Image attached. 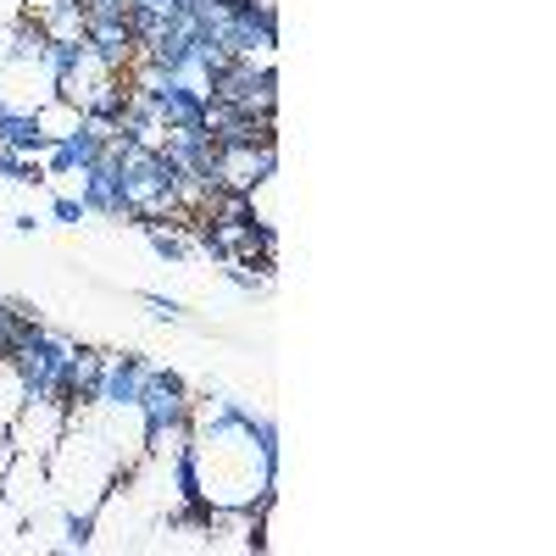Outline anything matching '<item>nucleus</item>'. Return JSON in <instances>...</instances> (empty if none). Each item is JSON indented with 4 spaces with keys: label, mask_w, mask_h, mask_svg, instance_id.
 <instances>
[{
    "label": "nucleus",
    "mask_w": 556,
    "mask_h": 556,
    "mask_svg": "<svg viewBox=\"0 0 556 556\" xmlns=\"http://www.w3.org/2000/svg\"><path fill=\"white\" fill-rule=\"evenodd\" d=\"M134 417L146 429V451H162V440H184L190 434V417H195V395L178 374L151 362L146 384H139V401H134Z\"/></svg>",
    "instance_id": "f257e3e1"
},
{
    "label": "nucleus",
    "mask_w": 556,
    "mask_h": 556,
    "mask_svg": "<svg viewBox=\"0 0 556 556\" xmlns=\"http://www.w3.org/2000/svg\"><path fill=\"white\" fill-rule=\"evenodd\" d=\"M151 362L146 356H112L106 351V374H101V406L106 412H134L139 401V384H146Z\"/></svg>",
    "instance_id": "f03ea898"
},
{
    "label": "nucleus",
    "mask_w": 556,
    "mask_h": 556,
    "mask_svg": "<svg viewBox=\"0 0 556 556\" xmlns=\"http://www.w3.org/2000/svg\"><path fill=\"white\" fill-rule=\"evenodd\" d=\"M51 139L39 128V112H17V106H0V151H17V156H39Z\"/></svg>",
    "instance_id": "7ed1b4c3"
},
{
    "label": "nucleus",
    "mask_w": 556,
    "mask_h": 556,
    "mask_svg": "<svg viewBox=\"0 0 556 556\" xmlns=\"http://www.w3.org/2000/svg\"><path fill=\"white\" fill-rule=\"evenodd\" d=\"M139 228H146V245L162 256V262H184L195 245H190V235H184V228H173V223H156V217H134Z\"/></svg>",
    "instance_id": "20e7f679"
},
{
    "label": "nucleus",
    "mask_w": 556,
    "mask_h": 556,
    "mask_svg": "<svg viewBox=\"0 0 556 556\" xmlns=\"http://www.w3.org/2000/svg\"><path fill=\"white\" fill-rule=\"evenodd\" d=\"M139 301H146V306H151V312H156L162 323H178V317H184V306H178L173 295H156V290H139Z\"/></svg>",
    "instance_id": "39448f33"
},
{
    "label": "nucleus",
    "mask_w": 556,
    "mask_h": 556,
    "mask_svg": "<svg viewBox=\"0 0 556 556\" xmlns=\"http://www.w3.org/2000/svg\"><path fill=\"white\" fill-rule=\"evenodd\" d=\"M51 217H56V223H84L89 212H84L78 195H56V201H51Z\"/></svg>",
    "instance_id": "423d86ee"
},
{
    "label": "nucleus",
    "mask_w": 556,
    "mask_h": 556,
    "mask_svg": "<svg viewBox=\"0 0 556 556\" xmlns=\"http://www.w3.org/2000/svg\"><path fill=\"white\" fill-rule=\"evenodd\" d=\"M0 23H23V0H0Z\"/></svg>",
    "instance_id": "0eeeda50"
},
{
    "label": "nucleus",
    "mask_w": 556,
    "mask_h": 556,
    "mask_svg": "<svg viewBox=\"0 0 556 556\" xmlns=\"http://www.w3.org/2000/svg\"><path fill=\"white\" fill-rule=\"evenodd\" d=\"M12 228H17V235H34L39 217H34V212H17V217H12Z\"/></svg>",
    "instance_id": "6e6552de"
}]
</instances>
